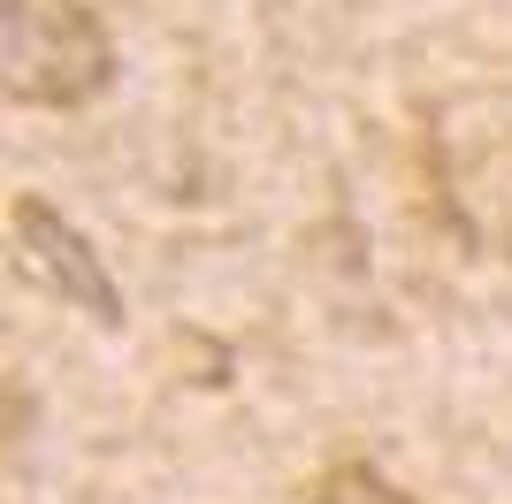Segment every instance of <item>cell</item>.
<instances>
[{
  "label": "cell",
  "instance_id": "1",
  "mask_svg": "<svg viewBox=\"0 0 512 504\" xmlns=\"http://www.w3.org/2000/svg\"><path fill=\"white\" fill-rule=\"evenodd\" d=\"M0 77L23 107H92L115 84V39L85 0H8Z\"/></svg>",
  "mask_w": 512,
  "mask_h": 504
},
{
  "label": "cell",
  "instance_id": "2",
  "mask_svg": "<svg viewBox=\"0 0 512 504\" xmlns=\"http://www.w3.org/2000/svg\"><path fill=\"white\" fill-rule=\"evenodd\" d=\"M8 237H16V268L31 275L46 298L77 306V314L100 321V329H115V321H123V291H115L107 260L85 245V230H77V222H62L46 199H16V207H8Z\"/></svg>",
  "mask_w": 512,
  "mask_h": 504
},
{
  "label": "cell",
  "instance_id": "3",
  "mask_svg": "<svg viewBox=\"0 0 512 504\" xmlns=\"http://www.w3.org/2000/svg\"><path fill=\"white\" fill-rule=\"evenodd\" d=\"M306 504H413V497L390 482V474H375L367 459H344V466H329V474L314 482Z\"/></svg>",
  "mask_w": 512,
  "mask_h": 504
}]
</instances>
